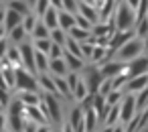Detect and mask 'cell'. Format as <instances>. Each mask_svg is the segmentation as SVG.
Wrapping results in <instances>:
<instances>
[{
  "instance_id": "6da1fadb",
  "label": "cell",
  "mask_w": 148,
  "mask_h": 132,
  "mask_svg": "<svg viewBox=\"0 0 148 132\" xmlns=\"http://www.w3.org/2000/svg\"><path fill=\"white\" fill-rule=\"evenodd\" d=\"M114 23H116V29L118 31H132V29H136V23H138L136 10L130 8L124 0H122V2H118L116 14H114Z\"/></svg>"
},
{
  "instance_id": "7a4b0ae2",
  "label": "cell",
  "mask_w": 148,
  "mask_h": 132,
  "mask_svg": "<svg viewBox=\"0 0 148 132\" xmlns=\"http://www.w3.org/2000/svg\"><path fill=\"white\" fill-rule=\"evenodd\" d=\"M144 53H146V51H144V41L138 39V37H134V39H130L126 45H122V47L114 53V59H118V61H122V63H130V61L138 59V57L144 55Z\"/></svg>"
},
{
  "instance_id": "3957f363",
  "label": "cell",
  "mask_w": 148,
  "mask_h": 132,
  "mask_svg": "<svg viewBox=\"0 0 148 132\" xmlns=\"http://www.w3.org/2000/svg\"><path fill=\"white\" fill-rule=\"evenodd\" d=\"M8 124L12 132H23L27 126V114H25V104L21 100H12L8 106Z\"/></svg>"
},
{
  "instance_id": "277c9868",
  "label": "cell",
  "mask_w": 148,
  "mask_h": 132,
  "mask_svg": "<svg viewBox=\"0 0 148 132\" xmlns=\"http://www.w3.org/2000/svg\"><path fill=\"white\" fill-rule=\"evenodd\" d=\"M81 77L85 79V83H87V89H89V94H93V96L99 91L101 83L106 81V77H103V73H101L99 65H93V63H89V65H85V67H83V71H81Z\"/></svg>"
},
{
  "instance_id": "5b68a950",
  "label": "cell",
  "mask_w": 148,
  "mask_h": 132,
  "mask_svg": "<svg viewBox=\"0 0 148 132\" xmlns=\"http://www.w3.org/2000/svg\"><path fill=\"white\" fill-rule=\"evenodd\" d=\"M39 85V77H35V73H31L25 67H16V89L18 91H37Z\"/></svg>"
},
{
  "instance_id": "8992f818",
  "label": "cell",
  "mask_w": 148,
  "mask_h": 132,
  "mask_svg": "<svg viewBox=\"0 0 148 132\" xmlns=\"http://www.w3.org/2000/svg\"><path fill=\"white\" fill-rule=\"evenodd\" d=\"M136 114H138V98H136V94H126L120 104V120L124 124H128Z\"/></svg>"
},
{
  "instance_id": "52a82bcc",
  "label": "cell",
  "mask_w": 148,
  "mask_h": 132,
  "mask_svg": "<svg viewBox=\"0 0 148 132\" xmlns=\"http://www.w3.org/2000/svg\"><path fill=\"white\" fill-rule=\"evenodd\" d=\"M23 21H25L23 14H18V12H14L12 8L6 6V8L2 10V37H6L8 33H12L16 27H21Z\"/></svg>"
},
{
  "instance_id": "ba28073f",
  "label": "cell",
  "mask_w": 148,
  "mask_h": 132,
  "mask_svg": "<svg viewBox=\"0 0 148 132\" xmlns=\"http://www.w3.org/2000/svg\"><path fill=\"white\" fill-rule=\"evenodd\" d=\"M126 67H128V63H122L118 59H110V61H106V63L99 65V69H101V73H103L106 79H114V77L126 73Z\"/></svg>"
},
{
  "instance_id": "9c48e42d",
  "label": "cell",
  "mask_w": 148,
  "mask_h": 132,
  "mask_svg": "<svg viewBox=\"0 0 148 132\" xmlns=\"http://www.w3.org/2000/svg\"><path fill=\"white\" fill-rule=\"evenodd\" d=\"M144 73H148V55H146V53L140 55L138 59L130 61L128 67H126V75H128L130 79H132V77H138V75H144Z\"/></svg>"
},
{
  "instance_id": "30bf717a",
  "label": "cell",
  "mask_w": 148,
  "mask_h": 132,
  "mask_svg": "<svg viewBox=\"0 0 148 132\" xmlns=\"http://www.w3.org/2000/svg\"><path fill=\"white\" fill-rule=\"evenodd\" d=\"M57 98L59 96H55V94H45L43 96V102L47 104V114H49V120L51 122H55V124H59L61 122V108H59V102H57Z\"/></svg>"
},
{
  "instance_id": "8fae6325",
  "label": "cell",
  "mask_w": 148,
  "mask_h": 132,
  "mask_svg": "<svg viewBox=\"0 0 148 132\" xmlns=\"http://www.w3.org/2000/svg\"><path fill=\"white\" fill-rule=\"evenodd\" d=\"M136 37V31L132 29V31H116L114 33V37H112V41H110V49H112V53H116L122 45H126L130 39H134Z\"/></svg>"
},
{
  "instance_id": "7c38bea8",
  "label": "cell",
  "mask_w": 148,
  "mask_h": 132,
  "mask_svg": "<svg viewBox=\"0 0 148 132\" xmlns=\"http://www.w3.org/2000/svg\"><path fill=\"white\" fill-rule=\"evenodd\" d=\"M146 87H148V73L128 79V83L124 85V91H126V94H140V91H144Z\"/></svg>"
},
{
  "instance_id": "4fadbf2b",
  "label": "cell",
  "mask_w": 148,
  "mask_h": 132,
  "mask_svg": "<svg viewBox=\"0 0 148 132\" xmlns=\"http://www.w3.org/2000/svg\"><path fill=\"white\" fill-rule=\"evenodd\" d=\"M25 114H27V120L37 122L39 126H47L49 124V118L45 116V112L41 110V106H25Z\"/></svg>"
},
{
  "instance_id": "5bb4252c",
  "label": "cell",
  "mask_w": 148,
  "mask_h": 132,
  "mask_svg": "<svg viewBox=\"0 0 148 132\" xmlns=\"http://www.w3.org/2000/svg\"><path fill=\"white\" fill-rule=\"evenodd\" d=\"M49 73L55 75V77H67L71 71H69V65H67L65 57H61V59H51V63H49Z\"/></svg>"
},
{
  "instance_id": "9a60e30c",
  "label": "cell",
  "mask_w": 148,
  "mask_h": 132,
  "mask_svg": "<svg viewBox=\"0 0 148 132\" xmlns=\"http://www.w3.org/2000/svg\"><path fill=\"white\" fill-rule=\"evenodd\" d=\"M77 14L85 16V19H87V21H91L93 25H97V23H99V10H97V6L87 4V2H83V0H79V10H77Z\"/></svg>"
},
{
  "instance_id": "2e32d148",
  "label": "cell",
  "mask_w": 148,
  "mask_h": 132,
  "mask_svg": "<svg viewBox=\"0 0 148 132\" xmlns=\"http://www.w3.org/2000/svg\"><path fill=\"white\" fill-rule=\"evenodd\" d=\"M77 14H73V12H67V10H59V27L63 29V31H71L73 27H77V19H75Z\"/></svg>"
},
{
  "instance_id": "e0dca14e",
  "label": "cell",
  "mask_w": 148,
  "mask_h": 132,
  "mask_svg": "<svg viewBox=\"0 0 148 132\" xmlns=\"http://www.w3.org/2000/svg\"><path fill=\"white\" fill-rule=\"evenodd\" d=\"M39 85H41L47 94H55V96H59V91H57V83H55V77H53L51 73H41V75H39Z\"/></svg>"
},
{
  "instance_id": "ac0fdd59",
  "label": "cell",
  "mask_w": 148,
  "mask_h": 132,
  "mask_svg": "<svg viewBox=\"0 0 148 132\" xmlns=\"http://www.w3.org/2000/svg\"><path fill=\"white\" fill-rule=\"evenodd\" d=\"M2 87H16V67H2Z\"/></svg>"
},
{
  "instance_id": "d6986e66",
  "label": "cell",
  "mask_w": 148,
  "mask_h": 132,
  "mask_svg": "<svg viewBox=\"0 0 148 132\" xmlns=\"http://www.w3.org/2000/svg\"><path fill=\"white\" fill-rule=\"evenodd\" d=\"M99 124H101V122H99V116H97V112H95L93 108L85 110V132H95Z\"/></svg>"
},
{
  "instance_id": "ffe728a7",
  "label": "cell",
  "mask_w": 148,
  "mask_h": 132,
  "mask_svg": "<svg viewBox=\"0 0 148 132\" xmlns=\"http://www.w3.org/2000/svg\"><path fill=\"white\" fill-rule=\"evenodd\" d=\"M49 63H51V57L47 53L37 51V55H35V67H37V73L39 75L41 73H49Z\"/></svg>"
},
{
  "instance_id": "44dd1931",
  "label": "cell",
  "mask_w": 148,
  "mask_h": 132,
  "mask_svg": "<svg viewBox=\"0 0 148 132\" xmlns=\"http://www.w3.org/2000/svg\"><path fill=\"white\" fill-rule=\"evenodd\" d=\"M65 61H67V65H69V71H77V73H81L83 67H85V59H83V57L71 55V53H67V51H65Z\"/></svg>"
},
{
  "instance_id": "7402d4cb",
  "label": "cell",
  "mask_w": 148,
  "mask_h": 132,
  "mask_svg": "<svg viewBox=\"0 0 148 132\" xmlns=\"http://www.w3.org/2000/svg\"><path fill=\"white\" fill-rule=\"evenodd\" d=\"M39 39H51V29L43 23V19L37 23L35 31L31 33V41H39Z\"/></svg>"
},
{
  "instance_id": "603a6c76",
  "label": "cell",
  "mask_w": 148,
  "mask_h": 132,
  "mask_svg": "<svg viewBox=\"0 0 148 132\" xmlns=\"http://www.w3.org/2000/svg\"><path fill=\"white\" fill-rule=\"evenodd\" d=\"M6 37H8V41H10L12 45H21V43H25V41H27V37H31V35H29V33H27V29L21 25V27H16L12 33H8Z\"/></svg>"
},
{
  "instance_id": "cb8c5ba5",
  "label": "cell",
  "mask_w": 148,
  "mask_h": 132,
  "mask_svg": "<svg viewBox=\"0 0 148 132\" xmlns=\"http://www.w3.org/2000/svg\"><path fill=\"white\" fill-rule=\"evenodd\" d=\"M18 100L25 106H41V102H43V98L37 91H21L18 94Z\"/></svg>"
},
{
  "instance_id": "d4e9b609",
  "label": "cell",
  "mask_w": 148,
  "mask_h": 132,
  "mask_svg": "<svg viewBox=\"0 0 148 132\" xmlns=\"http://www.w3.org/2000/svg\"><path fill=\"white\" fill-rule=\"evenodd\" d=\"M8 8H12L14 12H18V14H23V16H27V14H31L33 12V8L25 2V0H12V2H8L6 4Z\"/></svg>"
},
{
  "instance_id": "484cf974",
  "label": "cell",
  "mask_w": 148,
  "mask_h": 132,
  "mask_svg": "<svg viewBox=\"0 0 148 132\" xmlns=\"http://www.w3.org/2000/svg\"><path fill=\"white\" fill-rule=\"evenodd\" d=\"M43 23L51 29V31H55V29H59V10H55V8H51L45 16H43Z\"/></svg>"
},
{
  "instance_id": "4316f807",
  "label": "cell",
  "mask_w": 148,
  "mask_h": 132,
  "mask_svg": "<svg viewBox=\"0 0 148 132\" xmlns=\"http://www.w3.org/2000/svg\"><path fill=\"white\" fill-rule=\"evenodd\" d=\"M69 37L75 39L77 43H85V41H89V37H91V31H85V29H81V27H73V29L69 31Z\"/></svg>"
},
{
  "instance_id": "83f0119b",
  "label": "cell",
  "mask_w": 148,
  "mask_h": 132,
  "mask_svg": "<svg viewBox=\"0 0 148 132\" xmlns=\"http://www.w3.org/2000/svg\"><path fill=\"white\" fill-rule=\"evenodd\" d=\"M51 39H53V43H57V45H67V39H69V35H67V31H63L61 27L59 29H55V31H51Z\"/></svg>"
},
{
  "instance_id": "f1b7e54d",
  "label": "cell",
  "mask_w": 148,
  "mask_h": 132,
  "mask_svg": "<svg viewBox=\"0 0 148 132\" xmlns=\"http://www.w3.org/2000/svg\"><path fill=\"white\" fill-rule=\"evenodd\" d=\"M124 96H126V94H124V89H114V91L106 98V102H108V106H112V108H114V106H120V104H122Z\"/></svg>"
},
{
  "instance_id": "f546056e",
  "label": "cell",
  "mask_w": 148,
  "mask_h": 132,
  "mask_svg": "<svg viewBox=\"0 0 148 132\" xmlns=\"http://www.w3.org/2000/svg\"><path fill=\"white\" fill-rule=\"evenodd\" d=\"M51 8H53V6H51V0H39L33 12H35V14H37L39 19H43V16H45V14H47V12H49Z\"/></svg>"
},
{
  "instance_id": "4dcf8cb0",
  "label": "cell",
  "mask_w": 148,
  "mask_h": 132,
  "mask_svg": "<svg viewBox=\"0 0 148 132\" xmlns=\"http://www.w3.org/2000/svg\"><path fill=\"white\" fill-rule=\"evenodd\" d=\"M39 21H41V19H39L35 12H31V14H27V16H25V21H23V27L27 29V33H29V35L35 31V27H37V23H39Z\"/></svg>"
},
{
  "instance_id": "1f68e13d",
  "label": "cell",
  "mask_w": 148,
  "mask_h": 132,
  "mask_svg": "<svg viewBox=\"0 0 148 132\" xmlns=\"http://www.w3.org/2000/svg\"><path fill=\"white\" fill-rule=\"evenodd\" d=\"M35 49L41 51V53H51V47H53V39H39V41H33Z\"/></svg>"
},
{
  "instance_id": "d6a6232c",
  "label": "cell",
  "mask_w": 148,
  "mask_h": 132,
  "mask_svg": "<svg viewBox=\"0 0 148 132\" xmlns=\"http://www.w3.org/2000/svg\"><path fill=\"white\" fill-rule=\"evenodd\" d=\"M134 31H136V37H138V39H146V37H148V19L138 21Z\"/></svg>"
},
{
  "instance_id": "836d02e7",
  "label": "cell",
  "mask_w": 148,
  "mask_h": 132,
  "mask_svg": "<svg viewBox=\"0 0 148 132\" xmlns=\"http://www.w3.org/2000/svg\"><path fill=\"white\" fill-rule=\"evenodd\" d=\"M10 94H8V87H2L0 89V104H2V112H6L8 110V106H10Z\"/></svg>"
},
{
  "instance_id": "e575fe53",
  "label": "cell",
  "mask_w": 148,
  "mask_h": 132,
  "mask_svg": "<svg viewBox=\"0 0 148 132\" xmlns=\"http://www.w3.org/2000/svg\"><path fill=\"white\" fill-rule=\"evenodd\" d=\"M114 91V79H106L103 83H101V87H99V96H103V98H108L110 94Z\"/></svg>"
},
{
  "instance_id": "d590c367",
  "label": "cell",
  "mask_w": 148,
  "mask_h": 132,
  "mask_svg": "<svg viewBox=\"0 0 148 132\" xmlns=\"http://www.w3.org/2000/svg\"><path fill=\"white\" fill-rule=\"evenodd\" d=\"M63 10L77 14V10H79V0H63Z\"/></svg>"
},
{
  "instance_id": "8d00e7d4",
  "label": "cell",
  "mask_w": 148,
  "mask_h": 132,
  "mask_svg": "<svg viewBox=\"0 0 148 132\" xmlns=\"http://www.w3.org/2000/svg\"><path fill=\"white\" fill-rule=\"evenodd\" d=\"M75 19H77V27H81V29H85V31H91V29H93V23H91V21H87L85 16L77 14Z\"/></svg>"
},
{
  "instance_id": "74e56055",
  "label": "cell",
  "mask_w": 148,
  "mask_h": 132,
  "mask_svg": "<svg viewBox=\"0 0 148 132\" xmlns=\"http://www.w3.org/2000/svg\"><path fill=\"white\" fill-rule=\"evenodd\" d=\"M93 49H95V45H91V43H81V51H83V57H85V61H89L91 59V53H93Z\"/></svg>"
},
{
  "instance_id": "f35d334b",
  "label": "cell",
  "mask_w": 148,
  "mask_h": 132,
  "mask_svg": "<svg viewBox=\"0 0 148 132\" xmlns=\"http://www.w3.org/2000/svg\"><path fill=\"white\" fill-rule=\"evenodd\" d=\"M37 130H39V124H37V122L27 120V126H25V130H23V132H37Z\"/></svg>"
},
{
  "instance_id": "ab89813d",
  "label": "cell",
  "mask_w": 148,
  "mask_h": 132,
  "mask_svg": "<svg viewBox=\"0 0 148 132\" xmlns=\"http://www.w3.org/2000/svg\"><path fill=\"white\" fill-rule=\"evenodd\" d=\"M124 2L130 6V8H134V10H138V6H140V2L142 0H124Z\"/></svg>"
},
{
  "instance_id": "60d3db41",
  "label": "cell",
  "mask_w": 148,
  "mask_h": 132,
  "mask_svg": "<svg viewBox=\"0 0 148 132\" xmlns=\"http://www.w3.org/2000/svg\"><path fill=\"white\" fill-rule=\"evenodd\" d=\"M51 6L55 10H63V0H51Z\"/></svg>"
},
{
  "instance_id": "b9f144b4",
  "label": "cell",
  "mask_w": 148,
  "mask_h": 132,
  "mask_svg": "<svg viewBox=\"0 0 148 132\" xmlns=\"http://www.w3.org/2000/svg\"><path fill=\"white\" fill-rule=\"evenodd\" d=\"M114 132H126V124H124V122H118V124L114 126Z\"/></svg>"
},
{
  "instance_id": "7bdbcfd3",
  "label": "cell",
  "mask_w": 148,
  "mask_h": 132,
  "mask_svg": "<svg viewBox=\"0 0 148 132\" xmlns=\"http://www.w3.org/2000/svg\"><path fill=\"white\" fill-rule=\"evenodd\" d=\"M25 2H27V4H29V6L35 10V6H37V2H39V0H25Z\"/></svg>"
},
{
  "instance_id": "ee69618b",
  "label": "cell",
  "mask_w": 148,
  "mask_h": 132,
  "mask_svg": "<svg viewBox=\"0 0 148 132\" xmlns=\"http://www.w3.org/2000/svg\"><path fill=\"white\" fill-rule=\"evenodd\" d=\"M37 132H51V128H49V124H47V126H39Z\"/></svg>"
},
{
  "instance_id": "f6af8a7d",
  "label": "cell",
  "mask_w": 148,
  "mask_h": 132,
  "mask_svg": "<svg viewBox=\"0 0 148 132\" xmlns=\"http://www.w3.org/2000/svg\"><path fill=\"white\" fill-rule=\"evenodd\" d=\"M63 132H75V130H73V128H71V124H69V122H67V124H65V126H63Z\"/></svg>"
},
{
  "instance_id": "bcb514c9",
  "label": "cell",
  "mask_w": 148,
  "mask_h": 132,
  "mask_svg": "<svg viewBox=\"0 0 148 132\" xmlns=\"http://www.w3.org/2000/svg\"><path fill=\"white\" fill-rule=\"evenodd\" d=\"M142 41H144V51H146V55H148V37H146V39H142Z\"/></svg>"
},
{
  "instance_id": "7dc6e473",
  "label": "cell",
  "mask_w": 148,
  "mask_h": 132,
  "mask_svg": "<svg viewBox=\"0 0 148 132\" xmlns=\"http://www.w3.org/2000/svg\"><path fill=\"white\" fill-rule=\"evenodd\" d=\"M4 2H6V4H8V2H12V0H4Z\"/></svg>"
},
{
  "instance_id": "c3c4849f",
  "label": "cell",
  "mask_w": 148,
  "mask_h": 132,
  "mask_svg": "<svg viewBox=\"0 0 148 132\" xmlns=\"http://www.w3.org/2000/svg\"><path fill=\"white\" fill-rule=\"evenodd\" d=\"M2 132H10V130H6V128H4V130H2Z\"/></svg>"
}]
</instances>
